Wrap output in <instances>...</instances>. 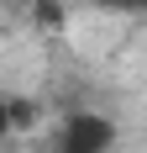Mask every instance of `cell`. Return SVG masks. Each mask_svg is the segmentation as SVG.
Segmentation results:
<instances>
[{
    "mask_svg": "<svg viewBox=\"0 0 147 153\" xmlns=\"http://www.w3.org/2000/svg\"><path fill=\"white\" fill-rule=\"evenodd\" d=\"M110 148H116V122L100 111H74L53 137V153H110Z\"/></svg>",
    "mask_w": 147,
    "mask_h": 153,
    "instance_id": "obj_1",
    "label": "cell"
},
{
    "mask_svg": "<svg viewBox=\"0 0 147 153\" xmlns=\"http://www.w3.org/2000/svg\"><path fill=\"white\" fill-rule=\"evenodd\" d=\"M11 127H16V106L5 100V95H0V143L11 137Z\"/></svg>",
    "mask_w": 147,
    "mask_h": 153,
    "instance_id": "obj_2",
    "label": "cell"
},
{
    "mask_svg": "<svg viewBox=\"0 0 147 153\" xmlns=\"http://www.w3.org/2000/svg\"><path fill=\"white\" fill-rule=\"evenodd\" d=\"M100 11H147V0H95Z\"/></svg>",
    "mask_w": 147,
    "mask_h": 153,
    "instance_id": "obj_3",
    "label": "cell"
}]
</instances>
